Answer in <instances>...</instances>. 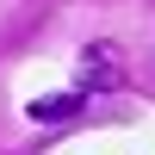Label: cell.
<instances>
[{"mask_svg":"<svg viewBox=\"0 0 155 155\" xmlns=\"http://www.w3.org/2000/svg\"><path fill=\"white\" fill-rule=\"evenodd\" d=\"M81 106H87V87H68V93H56V99H31L25 112H31L37 124H50V118H68V112H81Z\"/></svg>","mask_w":155,"mask_h":155,"instance_id":"6da1fadb","label":"cell"},{"mask_svg":"<svg viewBox=\"0 0 155 155\" xmlns=\"http://www.w3.org/2000/svg\"><path fill=\"white\" fill-rule=\"evenodd\" d=\"M81 68H87V87H112V81H118V56H112L106 44H87Z\"/></svg>","mask_w":155,"mask_h":155,"instance_id":"7a4b0ae2","label":"cell"}]
</instances>
